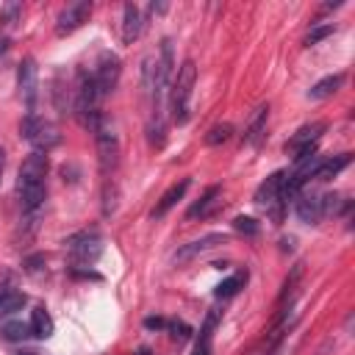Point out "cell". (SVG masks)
I'll return each mask as SVG.
<instances>
[{"mask_svg": "<svg viewBox=\"0 0 355 355\" xmlns=\"http://www.w3.org/2000/svg\"><path fill=\"white\" fill-rule=\"evenodd\" d=\"M19 133H22L25 141L33 144V153H47L61 141L58 128L53 122L42 119V116H36V114H25V119L19 125Z\"/></svg>", "mask_w": 355, "mask_h": 355, "instance_id": "277c9868", "label": "cell"}, {"mask_svg": "<svg viewBox=\"0 0 355 355\" xmlns=\"http://www.w3.org/2000/svg\"><path fill=\"white\" fill-rule=\"evenodd\" d=\"M266 116H269V105H258L252 119H250V125L244 128V144H252V147L261 144L263 130H266Z\"/></svg>", "mask_w": 355, "mask_h": 355, "instance_id": "ac0fdd59", "label": "cell"}, {"mask_svg": "<svg viewBox=\"0 0 355 355\" xmlns=\"http://www.w3.org/2000/svg\"><path fill=\"white\" fill-rule=\"evenodd\" d=\"M17 86H19V97L25 100V114H36V92H39V69L33 58H22L19 69H17Z\"/></svg>", "mask_w": 355, "mask_h": 355, "instance_id": "9c48e42d", "label": "cell"}, {"mask_svg": "<svg viewBox=\"0 0 355 355\" xmlns=\"http://www.w3.org/2000/svg\"><path fill=\"white\" fill-rule=\"evenodd\" d=\"M233 136V125L230 122H219V125H214L208 133H205V144H211V147H216V144H222V141H227Z\"/></svg>", "mask_w": 355, "mask_h": 355, "instance_id": "484cf974", "label": "cell"}, {"mask_svg": "<svg viewBox=\"0 0 355 355\" xmlns=\"http://www.w3.org/2000/svg\"><path fill=\"white\" fill-rule=\"evenodd\" d=\"M3 172H6V150L0 144V180H3Z\"/></svg>", "mask_w": 355, "mask_h": 355, "instance_id": "d6a6232c", "label": "cell"}, {"mask_svg": "<svg viewBox=\"0 0 355 355\" xmlns=\"http://www.w3.org/2000/svg\"><path fill=\"white\" fill-rule=\"evenodd\" d=\"M28 327H31V336H36V338H50V336H53V316L47 313V308L36 305V308L31 311Z\"/></svg>", "mask_w": 355, "mask_h": 355, "instance_id": "d6986e66", "label": "cell"}, {"mask_svg": "<svg viewBox=\"0 0 355 355\" xmlns=\"http://www.w3.org/2000/svg\"><path fill=\"white\" fill-rule=\"evenodd\" d=\"M89 14H92V3L89 0H78V3L64 6L61 14H58V19H55V33L58 36H67V33L78 31L89 19Z\"/></svg>", "mask_w": 355, "mask_h": 355, "instance_id": "30bf717a", "label": "cell"}, {"mask_svg": "<svg viewBox=\"0 0 355 355\" xmlns=\"http://www.w3.org/2000/svg\"><path fill=\"white\" fill-rule=\"evenodd\" d=\"M44 178H47V153H31L17 178V194L25 214H36L44 200Z\"/></svg>", "mask_w": 355, "mask_h": 355, "instance_id": "6da1fadb", "label": "cell"}, {"mask_svg": "<svg viewBox=\"0 0 355 355\" xmlns=\"http://www.w3.org/2000/svg\"><path fill=\"white\" fill-rule=\"evenodd\" d=\"M283 180H286V172H272L255 191V202L263 205L272 216L275 225L283 222V208H286V200H283Z\"/></svg>", "mask_w": 355, "mask_h": 355, "instance_id": "5b68a950", "label": "cell"}, {"mask_svg": "<svg viewBox=\"0 0 355 355\" xmlns=\"http://www.w3.org/2000/svg\"><path fill=\"white\" fill-rule=\"evenodd\" d=\"M144 327H150V330H161V327H166V322H164L161 316H147V319H144Z\"/></svg>", "mask_w": 355, "mask_h": 355, "instance_id": "1f68e13d", "label": "cell"}, {"mask_svg": "<svg viewBox=\"0 0 355 355\" xmlns=\"http://www.w3.org/2000/svg\"><path fill=\"white\" fill-rule=\"evenodd\" d=\"M324 133V122H311V125H302L291 139H288V144H286V153H300L302 147H311V144H316L319 141V136Z\"/></svg>", "mask_w": 355, "mask_h": 355, "instance_id": "2e32d148", "label": "cell"}, {"mask_svg": "<svg viewBox=\"0 0 355 355\" xmlns=\"http://www.w3.org/2000/svg\"><path fill=\"white\" fill-rule=\"evenodd\" d=\"M219 322V311H211L205 316V324L200 327V338L194 344V352L191 355H211V341H214V327Z\"/></svg>", "mask_w": 355, "mask_h": 355, "instance_id": "44dd1931", "label": "cell"}, {"mask_svg": "<svg viewBox=\"0 0 355 355\" xmlns=\"http://www.w3.org/2000/svg\"><path fill=\"white\" fill-rule=\"evenodd\" d=\"M119 75H122V61H119V55H114V53H103L100 61H97V67H94V72H92L100 97H103V94H111V92L116 89Z\"/></svg>", "mask_w": 355, "mask_h": 355, "instance_id": "ba28073f", "label": "cell"}, {"mask_svg": "<svg viewBox=\"0 0 355 355\" xmlns=\"http://www.w3.org/2000/svg\"><path fill=\"white\" fill-rule=\"evenodd\" d=\"M67 247H69V255L75 263H94L103 252V239L97 236V230H83V233L72 236L67 241Z\"/></svg>", "mask_w": 355, "mask_h": 355, "instance_id": "52a82bcc", "label": "cell"}, {"mask_svg": "<svg viewBox=\"0 0 355 355\" xmlns=\"http://www.w3.org/2000/svg\"><path fill=\"white\" fill-rule=\"evenodd\" d=\"M294 211H297L300 222H305V225H319V219L324 216L322 197L313 194V191H300V194L294 197Z\"/></svg>", "mask_w": 355, "mask_h": 355, "instance_id": "7c38bea8", "label": "cell"}, {"mask_svg": "<svg viewBox=\"0 0 355 355\" xmlns=\"http://www.w3.org/2000/svg\"><path fill=\"white\" fill-rule=\"evenodd\" d=\"M189 186H191V180H189V178H183V180L172 183V186H169V189L161 194V200L155 202V208L150 211V216H153V219L166 216V214H169V208H175V205H178V200H183V194L189 191Z\"/></svg>", "mask_w": 355, "mask_h": 355, "instance_id": "5bb4252c", "label": "cell"}, {"mask_svg": "<svg viewBox=\"0 0 355 355\" xmlns=\"http://www.w3.org/2000/svg\"><path fill=\"white\" fill-rule=\"evenodd\" d=\"M25 305V294L17 291V288H3L0 291V313H14V311H22Z\"/></svg>", "mask_w": 355, "mask_h": 355, "instance_id": "cb8c5ba5", "label": "cell"}, {"mask_svg": "<svg viewBox=\"0 0 355 355\" xmlns=\"http://www.w3.org/2000/svg\"><path fill=\"white\" fill-rule=\"evenodd\" d=\"M19 14H22V6H19V3H6V6L0 8V22H3L6 28H14V25L19 22Z\"/></svg>", "mask_w": 355, "mask_h": 355, "instance_id": "f1b7e54d", "label": "cell"}, {"mask_svg": "<svg viewBox=\"0 0 355 355\" xmlns=\"http://www.w3.org/2000/svg\"><path fill=\"white\" fill-rule=\"evenodd\" d=\"M333 31H336V25H333V22H324V25H316V28H313V31H311V33L305 36V47H311V44H319V42H322L324 36H330Z\"/></svg>", "mask_w": 355, "mask_h": 355, "instance_id": "f546056e", "label": "cell"}, {"mask_svg": "<svg viewBox=\"0 0 355 355\" xmlns=\"http://www.w3.org/2000/svg\"><path fill=\"white\" fill-rule=\"evenodd\" d=\"M136 355H153V352H150V349H147V347H141V349H139V352H136Z\"/></svg>", "mask_w": 355, "mask_h": 355, "instance_id": "836d02e7", "label": "cell"}, {"mask_svg": "<svg viewBox=\"0 0 355 355\" xmlns=\"http://www.w3.org/2000/svg\"><path fill=\"white\" fill-rule=\"evenodd\" d=\"M349 161H352L349 153H341V155H333V158H327V161H319V166H316V172H313V180H330V178H336Z\"/></svg>", "mask_w": 355, "mask_h": 355, "instance_id": "ffe728a7", "label": "cell"}, {"mask_svg": "<svg viewBox=\"0 0 355 355\" xmlns=\"http://www.w3.org/2000/svg\"><path fill=\"white\" fill-rule=\"evenodd\" d=\"M194 80H197V64L191 58H186L175 78H172V89H169V111L172 119L178 125L189 122V108H191V92H194Z\"/></svg>", "mask_w": 355, "mask_h": 355, "instance_id": "3957f363", "label": "cell"}, {"mask_svg": "<svg viewBox=\"0 0 355 355\" xmlns=\"http://www.w3.org/2000/svg\"><path fill=\"white\" fill-rule=\"evenodd\" d=\"M94 139H97V161H100V172L103 175H111L119 164V139L114 133V128L108 125H97L94 130Z\"/></svg>", "mask_w": 355, "mask_h": 355, "instance_id": "8992f818", "label": "cell"}, {"mask_svg": "<svg viewBox=\"0 0 355 355\" xmlns=\"http://www.w3.org/2000/svg\"><path fill=\"white\" fill-rule=\"evenodd\" d=\"M341 83H344V75H341V72H336V75H327V78L316 80V83L308 89V100H324V97L336 94Z\"/></svg>", "mask_w": 355, "mask_h": 355, "instance_id": "7402d4cb", "label": "cell"}, {"mask_svg": "<svg viewBox=\"0 0 355 355\" xmlns=\"http://www.w3.org/2000/svg\"><path fill=\"white\" fill-rule=\"evenodd\" d=\"M141 28H144V19H141L139 6L136 3H125L122 6V42L125 44H133L139 39Z\"/></svg>", "mask_w": 355, "mask_h": 355, "instance_id": "9a60e30c", "label": "cell"}, {"mask_svg": "<svg viewBox=\"0 0 355 355\" xmlns=\"http://www.w3.org/2000/svg\"><path fill=\"white\" fill-rule=\"evenodd\" d=\"M233 227H236L241 236H250V239H255V236L261 233V225H258L252 216H236V219H233Z\"/></svg>", "mask_w": 355, "mask_h": 355, "instance_id": "83f0119b", "label": "cell"}, {"mask_svg": "<svg viewBox=\"0 0 355 355\" xmlns=\"http://www.w3.org/2000/svg\"><path fill=\"white\" fill-rule=\"evenodd\" d=\"M0 333H3V338H8V341H25V338L31 336V327L22 324V322H8V324L0 327Z\"/></svg>", "mask_w": 355, "mask_h": 355, "instance_id": "4316f807", "label": "cell"}, {"mask_svg": "<svg viewBox=\"0 0 355 355\" xmlns=\"http://www.w3.org/2000/svg\"><path fill=\"white\" fill-rule=\"evenodd\" d=\"M219 202H222V186H208L205 191H202V197L189 208V219H205V216H211L216 208H219Z\"/></svg>", "mask_w": 355, "mask_h": 355, "instance_id": "e0dca14e", "label": "cell"}, {"mask_svg": "<svg viewBox=\"0 0 355 355\" xmlns=\"http://www.w3.org/2000/svg\"><path fill=\"white\" fill-rule=\"evenodd\" d=\"M302 275H305V269H302V263H294V269L288 272V277H286V283H283V291H280V322L286 319V313L291 311V305H294V300H297V294H300V283H302Z\"/></svg>", "mask_w": 355, "mask_h": 355, "instance_id": "4fadbf2b", "label": "cell"}, {"mask_svg": "<svg viewBox=\"0 0 355 355\" xmlns=\"http://www.w3.org/2000/svg\"><path fill=\"white\" fill-rule=\"evenodd\" d=\"M53 105L58 114H67V108H69V89L61 80V75H55V80H53Z\"/></svg>", "mask_w": 355, "mask_h": 355, "instance_id": "d4e9b609", "label": "cell"}, {"mask_svg": "<svg viewBox=\"0 0 355 355\" xmlns=\"http://www.w3.org/2000/svg\"><path fill=\"white\" fill-rule=\"evenodd\" d=\"M219 244H227V236H225V233H208V236H202V239H194V241L183 244V247L172 255V261H175V263H189V261L197 258L200 252H208V250H214V247H219Z\"/></svg>", "mask_w": 355, "mask_h": 355, "instance_id": "8fae6325", "label": "cell"}, {"mask_svg": "<svg viewBox=\"0 0 355 355\" xmlns=\"http://www.w3.org/2000/svg\"><path fill=\"white\" fill-rule=\"evenodd\" d=\"M25 355H33V352H25Z\"/></svg>", "mask_w": 355, "mask_h": 355, "instance_id": "e575fe53", "label": "cell"}, {"mask_svg": "<svg viewBox=\"0 0 355 355\" xmlns=\"http://www.w3.org/2000/svg\"><path fill=\"white\" fill-rule=\"evenodd\" d=\"M244 283H247V269H241V272L230 275L227 280H222V283L214 288V297H219V300H230V297H236V294L244 288Z\"/></svg>", "mask_w": 355, "mask_h": 355, "instance_id": "603a6c76", "label": "cell"}, {"mask_svg": "<svg viewBox=\"0 0 355 355\" xmlns=\"http://www.w3.org/2000/svg\"><path fill=\"white\" fill-rule=\"evenodd\" d=\"M100 92H97V83L92 78V72L80 69L78 78H75V89H72V114L78 116L80 128L86 130H97L100 125Z\"/></svg>", "mask_w": 355, "mask_h": 355, "instance_id": "7a4b0ae2", "label": "cell"}, {"mask_svg": "<svg viewBox=\"0 0 355 355\" xmlns=\"http://www.w3.org/2000/svg\"><path fill=\"white\" fill-rule=\"evenodd\" d=\"M166 327L172 330V338H189V333H191L183 322H166Z\"/></svg>", "mask_w": 355, "mask_h": 355, "instance_id": "4dcf8cb0", "label": "cell"}]
</instances>
